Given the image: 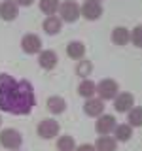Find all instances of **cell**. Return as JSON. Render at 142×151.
<instances>
[{
    "label": "cell",
    "instance_id": "cell-1",
    "mask_svg": "<svg viewBox=\"0 0 142 151\" xmlns=\"http://www.w3.org/2000/svg\"><path fill=\"white\" fill-rule=\"evenodd\" d=\"M34 106V89L27 79L15 81L9 74H0V110L15 115H27Z\"/></svg>",
    "mask_w": 142,
    "mask_h": 151
},
{
    "label": "cell",
    "instance_id": "cell-2",
    "mask_svg": "<svg viewBox=\"0 0 142 151\" xmlns=\"http://www.w3.org/2000/svg\"><path fill=\"white\" fill-rule=\"evenodd\" d=\"M59 13H61V21H64V23H74V21L80 19V15H82L80 6L74 2V0H64V2L59 6Z\"/></svg>",
    "mask_w": 142,
    "mask_h": 151
},
{
    "label": "cell",
    "instance_id": "cell-3",
    "mask_svg": "<svg viewBox=\"0 0 142 151\" xmlns=\"http://www.w3.org/2000/svg\"><path fill=\"white\" fill-rule=\"evenodd\" d=\"M97 93L101 96V100H114L120 94V85L114 79H102L97 83Z\"/></svg>",
    "mask_w": 142,
    "mask_h": 151
},
{
    "label": "cell",
    "instance_id": "cell-4",
    "mask_svg": "<svg viewBox=\"0 0 142 151\" xmlns=\"http://www.w3.org/2000/svg\"><path fill=\"white\" fill-rule=\"evenodd\" d=\"M0 144L6 149H19L23 144V138L15 129H4L0 132Z\"/></svg>",
    "mask_w": 142,
    "mask_h": 151
},
{
    "label": "cell",
    "instance_id": "cell-5",
    "mask_svg": "<svg viewBox=\"0 0 142 151\" xmlns=\"http://www.w3.org/2000/svg\"><path fill=\"white\" fill-rule=\"evenodd\" d=\"M80 12H82V15L87 21H97L102 15V6H101L99 0H85L83 6L80 8Z\"/></svg>",
    "mask_w": 142,
    "mask_h": 151
},
{
    "label": "cell",
    "instance_id": "cell-6",
    "mask_svg": "<svg viewBox=\"0 0 142 151\" xmlns=\"http://www.w3.org/2000/svg\"><path fill=\"white\" fill-rule=\"evenodd\" d=\"M59 134V123L55 119H44L38 125V136L44 140H51Z\"/></svg>",
    "mask_w": 142,
    "mask_h": 151
},
{
    "label": "cell",
    "instance_id": "cell-7",
    "mask_svg": "<svg viewBox=\"0 0 142 151\" xmlns=\"http://www.w3.org/2000/svg\"><path fill=\"white\" fill-rule=\"evenodd\" d=\"M21 47H23V51L28 53V55L40 53V51H42V40H40V36H36V34H25V36H23V40H21Z\"/></svg>",
    "mask_w": 142,
    "mask_h": 151
},
{
    "label": "cell",
    "instance_id": "cell-8",
    "mask_svg": "<svg viewBox=\"0 0 142 151\" xmlns=\"http://www.w3.org/2000/svg\"><path fill=\"white\" fill-rule=\"evenodd\" d=\"M116 119H114V115H99V121L97 125H95V129H97V132L101 136H108L110 132H114V129H116Z\"/></svg>",
    "mask_w": 142,
    "mask_h": 151
},
{
    "label": "cell",
    "instance_id": "cell-9",
    "mask_svg": "<svg viewBox=\"0 0 142 151\" xmlns=\"http://www.w3.org/2000/svg\"><path fill=\"white\" fill-rule=\"evenodd\" d=\"M133 106H135V96H133L131 93H121V94H117V96L114 98V108H116V111H120V113L129 111Z\"/></svg>",
    "mask_w": 142,
    "mask_h": 151
},
{
    "label": "cell",
    "instance_id": "cell-10",
    "mask_svg": "<svg viewBox=\"0 0 142 151\" xmlns=\"http://www.w3.org/2000/svg\"><path fill=\"white\" fill-rule=\"evenodd\" d=\"M83 111H85V115H89V117H99V115H102V111H104V102L101 98H87L85 104H83Z\"/></svg>",
    "mask_w": 142,
    "mask_h": 151
},
{
    "label": "cell",
    "instance_id": "cell-11",
    "mask_svg": "<svg viewBox=\"0 0 142 151\" xmlns=\"http://www.w3.org/2000/svg\"><path fill=\"white\" fill-rule=\"evenodd\" d=\"M17 15H19V6L15 2L4 0V2L0 4V17H2L4 21H13V19H17Z\"/></svg>",
    "mask_w": 142,
    "mask_h": 151
},
{
    "label": "cell",
    "instance_id": "cell-12",
    "mask_svg": "<svg viewBox=\"0 0 142 151\" xmlns=\"http://www.w3.org/2000/svg\"><path fill=\"white\" fill-rule=\"evenodd\" d=\"M57 53L51 49H46V51H40L38 53V63H40V66L44 70H53L57 66Z\"/></svg>",
    "mask_w": 142,
    "mask_h": 151
},
{
    "label": "cell",
    "instance_id": "cell-13",
    "mask_svg": "<svg viewBox=\"0 0 142 151\" xmlns=\"http://www.w3.org/2000/svg\"><path fill=\"white\" fill-rule=\"evenodd\" d=\"M112 42L116 45H127L131 42V32L125 27H116L112 30Z\"/></svg>",
    "mask_w": 142,
    "mask_h": 151
},
{
    "label": "cell",
    "instance_id": "cell-14",
    "mask_svg": "<svg viewBox=\"0 0 142 151\" xmlns=\"http://www.w3.org/2000/svg\"><path fill=\"white\" fill-rule=\"evenodd\" d=\"M42 27H44L46 34L53 36V34H57V32L61 30V27H63V21H61V17H57V15H47Z\"/></svg>",
    "mask_w": 142,
    "mask_h": 151
},
{
    "label": "cell",
    "instance_id": "cell-15",
    "mask_svg": "<svg viewBox=\"0 0 142 151\" xmlns=\"http://www.w3.org/2000/svg\"><path fill=\"white\" fill-rule=\"evenodd\" d=\"M66 55H68L70 59H74V60L83 59V55H85V45L82 44V42H70V44L66 45Z\"/></svg>",
    "mask_w": 142,
    "mask_h": 151
},
{
    "label": "cell",
    "instance_id": "cell-16",
    "mask_svg": "<svg viewBox=\"0 0 142 151\" xmlns=\"http://www.w3.org/2000/svg\"><path fill=\"white\" fill-rule=\"evenodd\" d=\"M116 138H110V136H101L95 144V149L97 151H116Z\"/></svg>",
    "mask_w": 142,
    "mask_h": 151
},
{
    "label": "cell",
    "instance_id": "cell-17",
    "mask_svg": "<svg viewBox=\"0 0 142 151\" xmlns=\"http://www.w3.org/2000/svg\"><path fill=\"white\" fill-rule=\"evenodd\" d=\"M114 134H116V142H127L133 136V127L131 125H116Z\"/></svg>",
    "mask_w": 142,
    "mask_h": 151
},
{
    "label": "cell",
    "instance_id": "cell-18",
    "mask_svg": "<svg viewBox=\"0 0 142 151\" xmlns=\"http://www.w3.org/2000/svg\"><path fill=\"white\" fill-rule=\"evenodd\" d=\"M78 93L82 94L83 98H93V94L97 93V85H95L91 79H83L78 87Z\"/></svg>",
    "mask_w": 142,
    "mask_h": 151
},
{
    "label": "cell",
    "instance_id": "cell-19",
    "mask_svg": "<svg viewBox=\"0 0 142 151\" xmlns=\"http://www.w3.org/2000/svg\"><path fill=\"white\" fill-rule=\"evenodd\" d=\"M47 108L51 113H63L66 110V102L61 96H49L47 98Z\"/></svg>",
    "mask_w": 142,
    "mask_h": 151
},
{
    "label": "cell",
    "instance_id": "cell-20",
    "mask_svg": "<svg viewBox=\"0 0 142 151\" xmlns=\"http://www.w3.org/2000/svg\"><path fill=\"white\" fill-rule=\"evenodd\" d=\"M59 6H61L59 0H40V9L46 15H55L59 12Z\"/></svg>",
    "mask_w": 142,
    "mask_h": 151
},
{
    "label": "cell",
    "instance_id": "cell-21",
    "mask_svg": "<svg viewBox=\"0 0 142 151\" xmlns=\"http://www.w3.org/2000/svg\"><path fill=\"white\" fill-rule=\"evenodd\" d=\"M127 113H129L127 121H129L131 127H142V108H135V106H133Z\"/></svg>",
    "mask_w": 142,
    "mask_h": 151
},
{
    "label": "cell",
    "instance_id": "cell-22",
    "mask_svg": "<svg viewBox=\"0 0 142 151\" xmlns=\"http://www.w3.org/2000/svg\"><path fill=\"white\" fill-rule=\"evenodd\" d=\"M57 149L59 151H74L76 149L74 138L72 136H61V138L57 140Z\"/></svg>",
    "mask_w": 142,
    "mask_h": 151
},
{
    "label": "cell",
    "instance_id": "cell-23",
    "mask_svg": "<svg viewBox=\"0 0 142 151\" xmlns=\"http://www.w3.org/2000/svg\"><path fill=\"white\" fill-rule=\"evenodd\" d=\"M76 72H78V76H82V78L89 76V74L93 72V64H91V60H82V63L78 64V68H76Z\"/></svg>",
    "mask_w": 142,
    "mask_h": 151
},
{
    "label": "cell",
    "instance_id": "cell-24",
    "mask_svg": "<svg viewBox=\"0 0 142 151\" xmlns=\"http://www.w3.org/2000/svg\"><path fill=\"white\" fill-rule=\"evenodd\" d=\"M131 42H133L136 47H142V25L135 27V28L131 30Z\"/></svg>",
    "mask_w": 142,
    "mask_h": 151
},
{
    "label": "cell",
    "instance_id": "cell-25",
    "mask_svg": "<svg viewBox=\"0 0 142 151\" xmlns=\"http://www.w3.org/2000/svg\"><path fill=\"white\" fill-rule=\"evenodd\" d=\"M76 151H97V149H95V145H91V144H82Z\"/></svg>",
    "mask_w": 142,
    "mask_h": 151
},
{
    "label": "cell",
    "instance_id": "cell-26",
    "mask_svg": "<svg viewBox=\"0 0 142 151\" xmlns=\"http://www.w3.org/2000/svg\"><path fill=\"white\" fill-rule=\"evenodd\" d=\"M32 2H34V0H15L17 6H30Z\"/></svg>",
    "mask_w": 142,
    "mask_h": 151
},
{
    "label": "cell",
    "instance_id": "cell-27",
    "mask_svg": "<svg viewBox=\"0 0 142 151\" xmlns=\"http://www.w3.org/2000/svg\"><path fill=\"white\" fill-rule=\"evenodd\" d=\"M0 123H2V119H0Z\"/></svg>",
    "mask_w": 142,
    "mask_h": 151
},
{
    "label": "cell",
    "instance_id": "cell-28",
    "mask_svg": "<svg viewBox=\"0 0 142 151\" xmlns=\"http://www.w3.org/2000/svg\"><path fill=\"white\" fill-rule=\"evenodd\" d=\"M13 151H17V149H13Z\"/></svg>",
    "mask_w": 142,
    "mask_h": 151
}]
</instances>
